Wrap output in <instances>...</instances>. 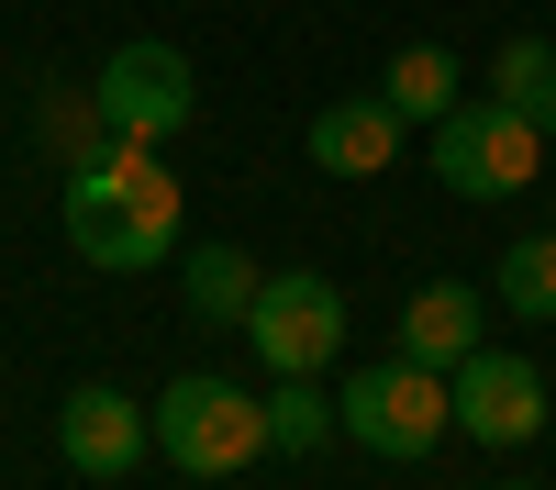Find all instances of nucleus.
I'll return each instance as SVG.
<instances>
[{
    "instance_id": "39448f33",
    "label": "nucleus",
    "mask_w": 556,
    "mask_h": 490,
    "mask_svg": "<svg viewBox=\"0 0 556 490\" xmlns=\"http://www.w3.org/2000/svg\"><path fill=\"white\" fill-rule=\"evenodd\" d=\"M89 101H101L112 134H134V146H167V134L201 123V78H190V56H178L167 34H134V45H112V56H101Z\"/></svg>"
},
{
    "instance_id": "f8f14e48",
    "label": "nucleus",
    "mask_w": 556,
    "mask_h": 490,
    "mask_svg": "<svg viewBox=\"0 0 556 490\" xmlns=\"http://www.w3.org/2000/svg\"><path fill=\"white\" fill-rule=\"evenodd\" d=\"M178 301H190V324H245L256 312V256L245 246H201L190 279H178Z\"/></svg>"
},
{
    "instance_id": "dca6fc26",
    "label": "nucleus",
    "mask_w": 556,
    "mask_h": 490,
    "mask_svg": "<svg viewBox=\"0 0 556 490\" xmlns=\"http://www.w3.org/2000/svg\"><path fill=\"white\" fill-rule=\"evenodd\" d=\"M34 134H45V146H56L67 167L112 146V123H101V101H89V89H45V123H34Z\"/></svg>"
},
{
    "instance_id": "f3484780",
    "label": "nucleus",
    "mask_w": 556,
    "mask_h": 490,
    "mask_svg": "<svg viewBox=\"0 0 556 490\" xmlns=\"http://www.w3.org/2000/svg\"><path fill=\"white\" fill-rule=\"evenodd\" d=\"M501 490H534V479H501Z\"/></svg>"
},
{
    "instance_id": "7ed1b4c3",
    "label": "nucleus",
    "mask_w": 556,
    "mask_h": 490,
    "mask_svg": "<svg viewBox=\"0 0 556 490\" xmlns=\"http://www.w3.org/2000/svg\"><path fill=\"white\" fill-rule=\"evenodd\" d=\"M156 445H167V468H190V479H235L267 457V401L245 379H167L156 390Z\"/></svg>"
},
{
    "instance_id": "1a4fd4ad",
    "label": "nucleus",
    "mask_w": 556,
    "mask_h": 490,
    "mask_svg": "<svg viewBox=\"0 0 556 490\" xmlns=\"http://www.w3.org/2000/svg\"><path fill=\"white\" fill-rule=\"evenodd\" d=\"M401 156V112L379 101V89H356V101H323L312 112V167L323 178H379Z\"/></svg>"
},
{
    "instance_id": "423d86ee",
    "label": "nucleus",
    "mask_w": 556,
    "mask_h": 490,
    "mask_svg": "<svg viewBox=\"0 0 556 490\" xmlns=\"http://www.w3.org/2000/svg\"><path fill=\"white\" fill-rule=\"evenodd\" d=\"M534 167H545V134H534L513 101H456V112L434 123V178H445V190H468V201H513Z\"/></svg>"
},
{
    "instance_id": "4468645a",
    "label": "nucleus",
    "mask_w": 556,
    "mask_h": 490,
    "mask_svg": "<svg viewBox=\"0 0 556 490\" xmlns=\"http://www.w3.org/2000/svg\"><path fill=\"white\" fill-rule=\"evenodd\" d=\"M490 290H501V312H523V324H556V235H523Z\"/></svg>"
},
{
    "instance_id": "6e6552de",
    "label": "nucleus",
    "mask_w": 556,
    "mask_h": 490,
    "mask_svg": "<svg viewBox=\"0 0 556 490\" xmlns=\"http://www.w3.org/2000/svg\"><path fill=\"white\" fill-rule=\"evenodd\" d=\"M456 424H468L479 445H534L545 435V379L523 368V356H501V345H479V356H456Z\"/></svg>"
},
{
    "instance_id": "0eeeda50",
    "label": "nucleus",
    "mask_w": 556,
    "mask_h": 490,
    "mask_svg": "<svg viewBox=\"0 0 556 490\" xmlns=\"http://www.w3.org/2000/svg\"><path fill=\"white\" fill-rule=\"evenodd\" d=\"M56 445H67V468H78V479H123V468H146L156 413H146V401H123L112 379H78V390H67V413H56Z\"/></svg>"
},
{
    "instance_id": "9b49d317",
    "label": "nucleus",
    "mask_w": 556,
    "mask_h": 490,
    "mask_svg": "<svg viewBox=\"0 0 556 490\" xmlns=\"http://www.w3.org/2000/svg\"><path fill=\"white\" fill-rule=\"evenodd\" d=\"M379 101H390L401 123H445L456 101H468V67H456L445 45H401V56H390V78H379Z\"/></svg>"
},
{
    "instance_id": "2eb2a0df",
    "label": "nucleus",
    "mask_w": 556,
    "mask_h": 490,
    "mask_svg": "<svg viewBox=\"0 0 556 490\" xmlns=\"http://www.w3.org/2000/svg\"><path fill=\"white\" fill-rule=\"evenodd\" d=\"M323 435H334V401H323L312 379H278V390H267V445H290V457H312Z\"/></svg>"
},
{
    "instance_id": "ddd939ff",
    "label": "nucleus",
    "mask_w": 556,
    "mask_h": 490,
    "mask_svg": "<svg viewBox=\"0 0 556 490\" xmlns=\"http://www.w3.org/2000/svg\"><path fill=\"white\" fill-rule=\"evenodd\" d=\"M490 101H513L534 134H556V45H545V34H513V45L490 56Z\"/></svg>"
},
{
    "instance_id": "f03ea898",
    "label": "nucleus",
    "mask_w": 556,
    "mask_h": 490,
    "mask_svg": "<svg viewBox=\"0 0 556 490\" xmlns=\"http://www.w3.org/2000/svg\"><path fill=\"white\" fill-rule=\"evenodd\" d=\"M334 435H356L367 457H434L456 435V379L424 368V356H379L334 390Z\"/></svg>"
},
{
    "instance_id": "9d476101",
    "label": "nucleus",
    "mask_w": 556,
    "mask_h": 490,
    "mask_svg": "<svg viewBox=\"0 0 556 490\" xmlns=\"http://www.w3.org/2000/svg\"><path fill=\"white\" fill-rule=\"evenodd\" d=\"M401 356H424V368L479 356V290L468 279H424V290L401 301Z\"/></svg>"
},
{
    "instance_id": "f257e3e1",
    "label": "nucleus",
    "mask_w": 556,
    "mask_h": 490,
    "mask_svg": "<svg viewBox=\"0 0 556 490\" xmlns=\"http://www.w3.org/2000/svg\"><path fill=\"white\" fill-rule=\"evenodd\" d=\"M67 246L89 267H112V279H134V267H167L178 256V178L156 146H134V134H112L101 156L67 167Z\"/></svg>"
},
{
    "instance_id": "20e7f679",
    "label": "nucleus",
    "mask_w": 556,
    "mask_h": 490,
    "mask_svg": "<svg viewBox=\"0 0 556 490\" xmlns=\"http://www.w3.org/2000/svg\"><path fill=\"white\" fill-rule=\"evenodd\" d=\"M245 345H256L267 379H323L345 356V290L323 279V267H278V279H256Z\"/></svg>"
}]
</instances>
